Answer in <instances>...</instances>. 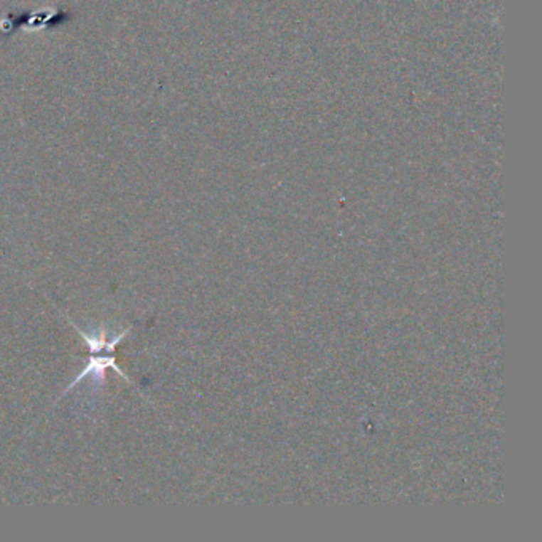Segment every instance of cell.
<instances>
[{"mask_svg": "<svg viewBox=\"0 0 542 542\" xmlns=\"http://www.w3.org/2000/svg\"><path fill=\"white\" fill-rule=\"evenodd\" d=\"M107 368H112L113 371H117L118 374H119V377H123L126 382L131 383L129 377H126L124 372L118 368L117 356H115V354H107L105 356H92L91 355L90 358H87V361H86V368L83 371H81V374L77 376L75 381H73L69 385V388H67L63 393V396L65 395V393H69L73 387H75V385H78L80 382H83L85 378H87V377H91L92 381H94V383H100V385L105 383V371H107Z\"/></svg>", "mask_w": 542, "mask_h": 542, "instance_id": "6da1fadb", "label": "cell"}]
</instances>
